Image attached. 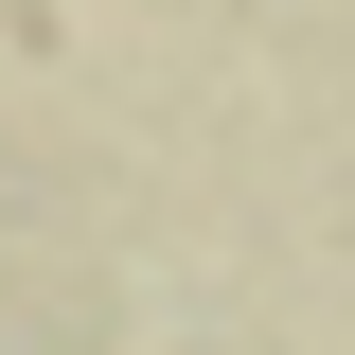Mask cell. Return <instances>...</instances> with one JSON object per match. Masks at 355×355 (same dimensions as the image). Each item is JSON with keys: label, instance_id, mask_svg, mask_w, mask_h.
<instances>
[]
</instances>
